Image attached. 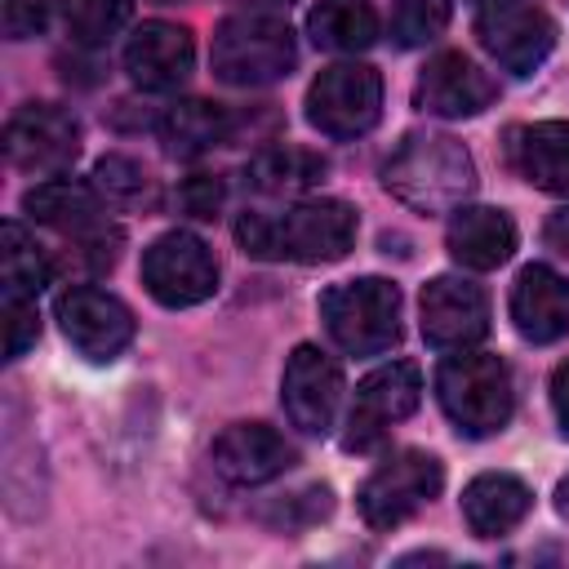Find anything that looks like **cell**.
I'll return each mask as SVG.
<instances>
[{
	"mask_svg": "<svg viewBox=\"0 0 569 569\" xmlns=\"http://www.w3.org/2000/svg\"><path fill=\"white\" fill-rule=\"evenodd\" d=\"M360 218L347 200L333 196H316V200H298L284 213H267V209H244L236 218V240L249 258H293V262H338L351 244H356Z\"/></svg>",
	"mask_w": 569,
	"mask_h": 569,
	"instance_id": "cell-1",
	"label": "cell"
},
{
	"mask_svg": "<svg viewBox=\"0 0 569 569\" xmlns=\"http://www.w3.org/2000/svg\"><path fill=\"white\" fill-rule=\"evenodd\" d=\"M382 187L413 213H453L476 191V164L449 133H409L382 164Z\"/></svg>",
	"mask_w": 569,
	"mask_h": 569,
	"instance_id": "cell-2",
	"label": "cell"
},
{
	"mask_svg": "<svg viewBox=\"0 0 569 569\" xmlns=\"http://www.w3.org/2000/svg\"><path fill=\"white\" fill-rule=\"evenodd\" d=\"M436 396H440V409L445 418L480 440V436H493L511 422V409H516V391H511V369L489 356V351H449L436 369Z\"/></svg>",
	"mask_w": 569,
	"mask_h": 569,
	"instance_id": "cell-3",
	"label": "cell"
},
{
	"mask_svg": "<svg viewBox=\"0 0 569 569\" xmlns=\"http://www.w3.org/2000/svg\"><path fill=\"white\" fill-rule=\"evenodd\" d=\"M209 62H213V76L222 84L258 89V84H276L293 71L298 40H293L284 18L249 9V13H231L218 22L213 44H209Z\"/></svg>",
	"mask_w": 569,
	"mask_h": 569,
	"instance_id": "cell-4",
	"label": "cell"
},
{
	"mask_svg": "<svg viewBox=\"0 0 569 569\" xmlns=\"http://www.w3.org/2000/svg\"><path fill=\"white\" fill-rule=\"evenodd\" d=\"M320 320L347 356H382L400 342V289L382 276L342 280L320 293Z\"/></svg>",
	"mask_w": 569,
	"mask_h": 569,
	"instance_id": "cell-5",
	"label": "cell"
},
{
	"mask_svg": "<svg viewBox=\"0 0 569 569\" xmlns=\"http://www.w3.org/2000/svg\"><path fill=\"white\" fill-rule=\"evenodd\" d=\"M22 209H27L40 227H53L58 236L76 240V244H80L76 258L89 262V271H107V267L116 262L120 231L107 227L98 187L76 182V178H49V182H36V187L22 196Z\"/></svg>",
	"mask_w": 569,
	"mask_h": 569,
	"instance_id": "cell-6",
	"label": "cell"
},
{
	"mask_svg": "<svg viewBox=\"0 0 569 569\" xmlns=\"http://www.w3.org/2000/svg\"><path fill=\"white\" fill-rule=\"evenodd\" d=\"M440 489H445L440 458L422 453V449H400V453H391L387 462H378L365 476L356 502H360V516H365L369 529H396L418 507H427Z\"/></svg>",
	"mask_w": 569,
	"mask_h": 569,
	"instance_id": "cell-7",
	"label": "cell"
},
{
	"mask_svg": "<svg viewBox=\"0 0 569 569\" xmlns=\"http://www.w3.org/2000/svg\"><path fill=\"white\" fill-rule=\"evenodd\" d=\"M382 116V76L369 62H333L307 89V120L325 138H360Z\"/></svg>",
	"mask_w": 569,
	"mask_h": 569,
	"instance_id": "cell-8",
	"label": "cell"
},
{
	"mask_svg": "<svg viewBox=\"0 0 569 569\" xmlns=\"http://www.w3.org/2000/svg\"><path fill=\"white\" fill-rule=\"evenodd\" d=\"M476 13V36L485 53L511 71V76H533L551 44H556V22L538 0H485L471 9Z\"/></svg>",
	"mask_w": 569,
	"mask_h": 569,
	"instance_id": "cell-9",
	"label": "cell"
},
{
	"mask_svg": "<svg viewBox=\"0 0 569 569\" xmlns=\"http://www.w3.org/2000/svg\"><path fill=\"white\" fill-rule=\"evenodd\" d=\"M142 284L160 307H196L218 289V258L191 231H164L142 253Z\"/></svg>",
	"mask_w": 569,
	"mask_h": 569,
	"instance_id": "cell-10",
	"label": "cell"
},
{
	"mask_svg": "<svg viewBox=\"0 0 569 569\" xmlns=\"http://www.w3.org/2000/svg\"><path fill=\"white\" fill-rule=\"evenodd\" d=\"M4 156L22 173H62L80 156V120L58 102H22L4 124Z\"/></svg>",
	"mask_w": 569,
	"mask_h": 569,
	"instance_id": "cell-11",
	"label": "cell"
},
{
	"mask_svg": "<svg viewBox=\"0 0 569 569\" xmlns=\"http://www.w3.org/2000/svg\"><path fill=\"white\" fill-rule=\"evenodd\" d=\"M418 400H422V373H418V365L391 360V365L373 369V373L356 387V400H351V409H347L342 445L356 449V453L373 449V445L387 436L391 422H400V418H409V413L418 409Z\"/></svg>",
	"mask_w": 569,
	"mask_h": 569,
	"instance_id": "cell-12",
	"label": "cell"
},
{
	"mask_svg": "<svg viewBox=\"0 0 569 569\" xmlns=\"http://www.w3.org/2000/svg\"><path fill=\"white\" fill-rule=\"evenodd\" d=\"M58 325L67 333V342L84 356V360H116L129 342H133V311L107 293V289H93V284H76L67 293H58Z\"/></svg>",
	"mask_w": 569,
	"mask_h": 569,
	"instance_id": "cell-13",
	"label": "cell"
},
{
	"mask_svg": "<svg viewBox=\"0 0 569 569\" xmlns=\"http://www.w3.org/2000/svg\"><path fill=\"white\" fill-rule=\"evenodd\" d=\"M280 400H284V413H289V422L298 431L325 436L333 427V413H338V400H342V369H338V360L325 356L311 342L293 347V356L284 360Z\"/></svg>",
	"mask_w": 569,
	"mask_h": 569,
	"instance_id": "cell-14",
	"label": "cell"
},
{
	"mask_svg": "<svg viewBox=\"0 0 569 569\" xmlns=\"http://www.w3.org/2000/svg\"><path fill=\"white\" fill-rule=\"evenodd\" d=\"M418 311H422V338L436 351H462L489 333V298L480 284L462 276H436L422 289Z\"/></svg>",
	"mask_w": 569,
	"mask_h": 569,
	"instance_id": "cell-15",
	"label": "cell"
},
{
	"mask_svg": "<svg viewBox=\"0 0 569 569\" xmlns=\"http://www.w3.org/2000/svg\"><path fill=\"white\" fill-rule=\"evenodd\" d=\"M493 98H498V80L485 67H476L467 53H458V49L436 53L422 67L418 89H413V102L427 116H440V120L480 116L485 107H493Z\"/></svg>",
	"mask_w": 569,
	"mask_h": 569,
	"instance_id": "cell-16",
	"label": "cell"
},
{
	"mask_svg": "<svg viewBox=\"0 0 569 569\" xmlns=\"http://www.w3.org/2000/svg\"><path fill=\"white\" fill-rule=\"evenodd\" d=\"M209 458H213V471H218L222 480H231V485H267V480L284 476L298 453H293V445H289L276 427H267V422H231V427L213 440Z\"/></svg>",
	"mask_w": 569,
	"mask_h": 569,
	"instance_id": "cell-17",
	"label": "cell"
},
{
	"mask_svg": "<svg viewBox=\"0 0 569 569\" xmlns=\"http://www.w3.org/2000/svg\"><path fill=\"white\" fill-rule=\"evenodd\" d=\"M196 67V44H191V31L178 27V22H142L129 44H124V71L138 89H151V93H169L178 89Z\"/></svg>",
	"mask_w": 569,
	"mask_h": 569,
	"instance_id": "cell-18",
	"label": "cell"
},
{
	"mask_svg": "<svg viewBox=\"0 0 569 569\" xmlns=\"http://www.w3.org/2000/svg\"><path fill=\"white\" fill-rule=\"evenodd\" d=\"M511 320L525 342H556L569 333V280L547 262H529L511 284Z\"/></svg>",
	"mask_w": 569,
	"mask_h": 569,
	"instance_id": "cell-19",
	"label": "cell"
},
{
	"mask_svg": "<svg viewBox=\"0 0 569 569\" xmlns=\"http://www.w3.org/2000/svg\"><path fill=\"white\" fill-rule=\"evenodd\" d=\"M445 244H449V258L462 262L467 271H493L516 253V222L502 209L462 204L449 218Z\"/></svg>",
	"mask_w": 569,
	"mask_h": 569,
	"instance_id": "cell-20",
	"label": "cell"
},
{
	"mask_svg": "<svg viewBox=\"0 0 569 569\" xmlns=\"http://www.w3.org/2000/svg\"><path fill=\"white\" fill-rule=\"evenodd\" d=\"M533 507V489L520 476L485 471L462 489V520L476 538H502L511 533Z\"/></svg>",
	"mask_w": 569,
	"mask_h": 569,
	"instance_id": "cell-21",
	"label": "cell"
},
{
	"mask_svg": "<svg viewBox=\"0 0 569 569\" xmlns=\"http://www.w3.org/2000/svg\"><path fill=\"white\" fill-rule=\"evenodd\" d=\"M511 164L538 191L569 196V120H538L511 129Z\"/></svg>",
	"mask_w": 569,
	"mask_h": 569,
	"instance_id": "cell-22",
	"label": "cell"
},
{
	"mask_svg": "<svg viewBox=\"0 0 569 569\" xmlns=\"http://www.w3.org/2000/svg\"><path fill=\"white\" fill-rule=\"evenodd\" d=\"M156 133L169 156H200L231 138V116H227V107H218L209 98H178L160 111Z\"/></svg>",
	"mask_w": 569,
	"mask_h": 569,
	"instance_id": "cell-23",
	"label": "cell"
},
{
	"mask_svg": "<svg viewBox=\"0 0 569 569\" xmlns=\"http://www.w3.org/2000/svg\"><path fill=\"white\" fill-rule=\"evenodd\" d=\"M307 31L329 53H360L378 40V13L369 0H316Z\"/></svg>",
	"mask_w": 569,
	"mask_h": 569,
	"instance_id": "cell-24",
	"label": "cell"
},
{
	"mask_svg": "<svg viewBox=\"0 0 569 569\" xmlns=\"http://www.w3.org/2000/svg\"><path fill=\"white\" fill-rule=\"evenodd\" d=\"M325 178V160L307 147H267L244 164V182L262 196H293Z\"/></svg>",
	"mask_w": 569,
	"mask_h": 569,
	"instance_id": "cell-25",
	"label": "cell"
},
{
	"mask_svg": "<svg viewBox=\"0 0 569 569\" xmlns=\"http://www.w3.org/2000/svg\"><path fill=\"white\" fill-rule=\"evenodd\" d=\"M129 9H133V0H58L62 27H67L71 44H80V49L107 44L129 22Z\"/></svg>",
	"mask_w": 569,
	"mask_h": 569,
	"instance_id": "cell-26",
	"label": "cell"
},
{
	"mask_svg": "<svg viewBox=\"0 0 569 569\" xmlns=\"http://www.w3.org/2000/svg\"><path fill=\"white\" fill-rule=\"evenodd\" d=\"M49 258L44 249L27 236V227L4 222V249H0V276H4V293H40L49 280Z\"/></svg>",
	"mask_w": 569,
	"mask_h": 569,
	"instance_id": "cell-27",
	"label": "cell"
},
{
	"mask_svg": "<svg viewBox=\"0 0 569 569\" xmlns=\"http://www.w3.org/2000/svg\"><path fill=\"white\" fill-rule=\"evenodd\" d=\"M449 13H453V0H396L391 4V40L400 49L431 44L449 27Z\"/></svg>",
	"mask_w": 569,
	"mask_h": 569,
	"instance_id": "cell-28",
	"label": "cell"
},
{
	"mask_svg": "<svg viewBox=\"0 0 569 569\" xmlns=\"http://www.w3.org/2000/svg\"><path fill=\"white\" fill-rule=\"evenodd\" d=\"M93 187L107 204H133V200L147 196V173L129 156H102L93 164Z\"/></svg>",
	"mask_w": 569,
	"mask_h": 569,
	"instance_id": "cell-29",
	"label": "cell"
},
{
	"mask_svg": "<svg viewBox=\"0 0 569 569\" xmlns=\"http://www.w3.org/2000/svg\"><path fill=\"white\" fill-rule=\"evenodd\" d=\"M40 338V311L31 293H4V356L18 360Z\"/></svg>",
	"mask_w": 569,
	"mask_h": 569,
	"instance_id": "cell-30",
	"label": "cell"
},
{
	"mask_svg": "<svg viewBox=\"0 0 569 569\" xmlns=\"http://www.w3.org/2000/svg\"><path fill=\"white\" fill-rule=\"evenodd\" d=\"M178 204L191 213V218H218V209H222V178H213V173H196V178H187L182 187H178Z\"/></svg>",
	"mask_w": 569,
	"mask_h": 569,
	"instance_id": "cell-31",
	"label": "cell"
},
{
	"mask_svg": "<svg viewBox=\"0 0 569 569\" xmlns=\"http://www.w3.org/2000/svg\"><path fill=\"white\" fill-rule=\"evenodd\" d=\"M49 18V0H0V22L9 40H27L44 27Z\"/></svg>",
	"mask_w": 569,
	"mask_h": 569,
	"instance_id": "cell-32",
	"label": "cell"
},
{
	"mask_svg": "<svg viewBox=\"0 0 569 569\" xmlns=\"http://www.w3.org/2000/svg\"><path fill=\"white\" fill-rule=\"evenodd\" d=\"M551 409H556L560 431L569 436V360H560L556 373H551Z\"/></svg>",
	"mask_w": 569,
	"mask_h": 569,
	"instance_id": "cell-33",
	"label": "cell"
},
{
	"mask_svg": "<svg viewBox=\"0 0 569 569\" xmlns=\"http://www.w3.org/2000/svg\"><path fill=\"white\" fill-rule=\"evenodd\" d=\"M542 240H547L556 253H565V258H569V204H565V209H556V213L547 218Z\"/></svg>",
	"mask_w": 569,
	"mask_h": 569,
	"instance_id": "cell-34",
	"label": "cell"
},
{
	"mask_svg": "<svg viewBox=\"0 0 569 569\" xmlns=\"http://www.w3.org/2000/svg\"><path fill=\"white\" fill-rule=\"evenodd\" d=\"M249 4H267V9H289L293 0H249Z\"/></svg>",
	"mask_w": 569,
	"mask_h": 569,
	"instance_id": "cell-35",
	"label": "cell"
}]
</instances>
